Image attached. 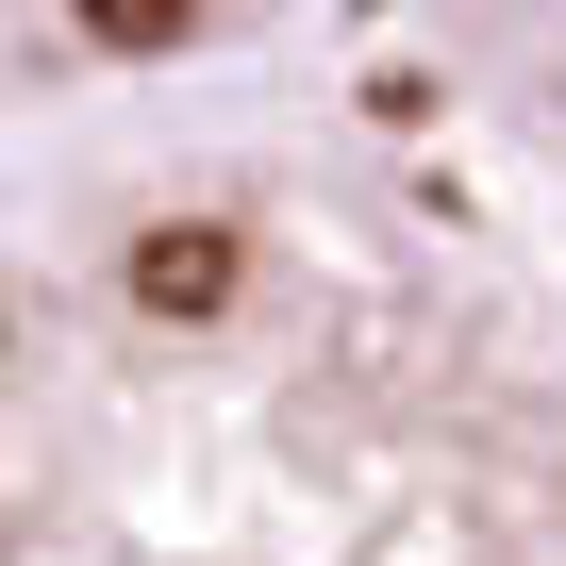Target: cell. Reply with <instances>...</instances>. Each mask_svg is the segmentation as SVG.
<instances>
[{
  "instance_id": "obj_1",
  "label": "cell",
  "mask_w": 566,
  "mask_h": 566,
  "mask_svg": "<svg viewBox=\"0 0 566 566\" xmlns=\"http://www.w3.org/2000/svg\"><path fill=\"white\" fill-rule=\"evenodd\" d=\"M233 283H250L233 217H150V233H134V301H150V317L200 334V317H233Z\"/></svg>"
},
{
  "instance_id": "obj_2",
  "label": "cell",
  "mask_w": 566,
  "mask_h": 566,
  "mask_svg": "<svg viewBox=\"0 0 566 566\" xmlns=\"http://www.w3.org/2000/svg\"><path fill=\"white\" fill-rule=\"evenodd\" d=\"M84 34H101V51H184V0H101Z\"/></svg>"
}]
</instances>
